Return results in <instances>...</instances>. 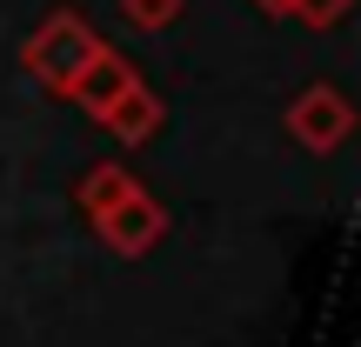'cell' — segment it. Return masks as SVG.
<instances>
[{"label":"cell","mask_w":361,"mask_h":347,"mask_svg":"<svg viewBox=\"0 0 361 347\" xmlns=\"http://www.w3.org/2000/svg\"><path fill=\"white\" fill-rule=\"evenodd\" d=\"M255 7H268V13H295V0H255Z\"/></svg>","instance_id":"9"},{"label":"cell","mask_w":361,"mask_h":347,"mask_svg":"<svg viewBox=\"0 0 361 347\" xmlns=\"http://www.w3.org/2000/svg\"><path fill=\"white\" fill-rule=\"evenodd\" d=\"M134 80H141V74H134V67L121 61V53H101V61H94L87 74H80L74 87H67V101H80V107H87L94 120H101V107H114L121 94L134 87Z\"/></svg>","instance_id":"4"},{"label":"cell","mask_w":361,"mask_h":347,"mask_svg":"<svg viewBox=\"0 0 361 347\" xmlns=\"http://www.w3.org/2000/svg\"><path fill=\"white\" fill-rule=\"evenodd\" d=\"M355 0H295V13H308L314 27H328V20H341V13H348Z\"/></svg>","instance_id":"8"},{"label":"cell","mask_w":361,"mask_h":347,"mask_svg":"<svg viewBox=\"0 0 361 347\" xmlns=\"http://www.w3.org/2000/svg\"><path fill=\"white\" fill-rule=\"evenodd\" d=\"M101 53H107V47H101V34H94L80 13H54V20L20 47V67H27V74H40L54 94H67L94 61H101Z\"/></svg>","instance_id":"1"},{"label":"cell","mask_w":361,"mask_h":347,"mask_svg":"<svg viewBox=\"0 0 361 347\" xmlns=\"http://www.w3.org/2000/svg\"><path fill=\"white\" fill-rule=\"evenodd\" d=\"M101 127H107V134H121V141H147V134L161 127V101L141 87V80H134V87L121 94L114 107H101Z\"/></svg>","instance_id":"5"},{"label":"cell","mask_w":361,"mask_h":347,"mask_svg":"<svg viewBox=\"0 0 361 347\" xmlns=\"http://www.w3.org/2000/svg\"><path fill=\"white\" fill-rule=\"evenodd\" d=\"M94 227H101V241L114 247V254H147V247L168 234V214H161V201H147V187H134V194H121L114 207H101Z\"/></svg>","instance_id":"2"},{"label":"cell","mask_w":361,"mask_h":347,"mask_svg":"<svg viewBox=\"0 0 361 347\" xmlns=\"http://www.w3.org/2000/svg\"><path fill=\"white\" fill-rule=\"evenodd\" d=\"M121 13H128L134 27H168L180 13V0H121Z\"/></svg>","instance_id":"7"},{"label":"cell","mask_w":361,"mask_h":347,"mask_svg":"<svg viewBox=\"0 0 361 347\" xmlns=\"http://www.w3.org/2000/svg\"><path fill=\"white\" fill-rule=\"evenodd\" d=\"M141 180H134L128 168H94L87 180H80V201H87V214H101V207H114L121 194H134Z\"/></svg>","instance_id":"6"},{"label":"cell","mask_w":361,"mask_h":347,"mask_svg":"<svg viewBox=\"0 0 361 347\" xmlns=\"http://www.w3.org/2000/svg\"><path fill=\"white\" fill-rule=\"evenodd\" d=\"M348 127H355V107L341 101L335 87H308L295 107H288V134L308 141L314 154H335V147L348 141Z\"/></svg>","instance_id":"3"}]
</instances>
